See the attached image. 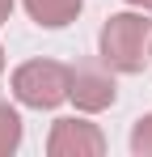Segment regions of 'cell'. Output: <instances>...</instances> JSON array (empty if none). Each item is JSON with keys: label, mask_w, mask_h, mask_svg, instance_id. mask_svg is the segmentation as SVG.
I'll list each match as a JSON object with an SVG mask.
<instances>
[{"label": "cell", "mask_w": 152, "mask_h": 157, "mask_svg": "<svg viewBox=\"0 0 152 157\" xmlns=\"http://www.w3.org/2000/svg\"><path fill=\"white\" fill-rule=\"evenodd\" d=\"M68 98H72L80 110H106V106H114V98H118V85H114V77H110L106 68L80 64V68H72Z\"/></svg>", "instance_id": "4"}, {"label": "cell", "mask_w": 152, "mask_h": 157, "mask_svg": "<svg viewBox=\"0 0 152 157\" xmlns=\"http://www.w3.org/2000/svg\"><path fill=\"white\" fill-rule=\"evenodd\" d=\"M80 4H85V0H25V13H30L38 26L59 30V26H68V21H76Z\"/></svg>", "instance_id": "5"}, {"label": "cell", "mask_w": 152, "mask_h": 157, "mask_svg": "<svg viewBox=\"0 0 152 157\" xmlns=\"http://www.w3.org/2000/svg\"><path fill=\"white\" fill-rule=\"evenodd\" d=\"M0 72H4V47H0Z\"/></svg>", "instance_id": "10"}, {"label": "cell", "mask_w": 152, "mask_h": 157, "mask_svg": "<svg viewBox=\"0 0 152 157\" xmlns=\"http://www.w3.org/2000/svg\"><path fill=\"white\" fill-rule=\"evenodd\" d=\"M127 4H135V9H148V13H152V0H127Z\"/></svg>", "instance_id": "9"}, {"label": "cell", "mask_w": 152, "mask_h": 157, "mask_svg": "<svg viewBox=\"0 0 152 157\" xmlns=\"http://www.w3.org/2000/svg\"><path fill=\"white\" fill-rule=\"evenodd\" d=\"M148 43H152V21H144L139 13H114L106 26H101V64L110 72H144V59H148Z\"/></svg>", "instance_id": "1"}, {"label": "cell", "mask_w": 152, "mask_h": 157, "mask_svg": "<svg viewBox=\"0 0 152 157\" xmlns=\"http://www.w3.org/2000/svg\"><path fill=\"white\" fill-rule=\"evenodd\" d=\"M68 85H72V68H63L59 59H30L13 72V98L34 110H55L68 98Z\"/></svg>", "instance_id": "2"}, {"label": "cell", "mask_w": 152, "mask_h": 157, "mask_svg": "<svg viewBox=\"0 0 152 157\" xmlns=\"http://www.w3.org/2000/svg\"><path fill=\"white\" fill-rule=\"evenodd\" d=\"M47 153L51 157H101L106 136L97 132V123H85V119H55V128L47 136Z\"/></svg>", "instance_id": "3"}, {"label": "cell", "mask_w": 152, "mask_h": 157, "mask_svg": "<svg viewBox=\"0 0 152 157\" xmlns=\"http://www.w3.org/2000/svg\"><path fill=\"white\" fill-rule=\"evenodd\" d=\"M17 144H21V119H17V110L0 98V157L17 153Z\"/></svg>", "instance_id": "6"}, {"label": "cell", "mask_w": 152, "mask_h": 157, "mask_svg": "<svg viewBox=\"0 0 152 157\" xmlns=\"http://www.w3.org/2000/svg\"><path fill=\"white\" fill-rule=\"evenodd\" d=\"M148 55H152V43H148Z\"/></svg>", "instance_id": "11"}, {"label": "cell", "mask_w": 152, "mask_h": 157, "mask_svg": "<svg viewBox=\"0 0 152 157\" xmlns=\"http://www.w3.org/2000/svg\"><path fill=\"white\" fill-rule=\"evenodd\" d=\"M131 153L135 157H152V115H144L131 128Z\"/></svg>", "instance_id": "7"}, {"label": "cell", "mask_w": 152, "mask_h": 157, "mask_svg": "<svg viewBox=\"0 0 152 157\" xmlns=\"http://www.w3.org/2000/svg\"><path fill=\"white\" fill-rule=\"evenodd\" d=\"M9 13H13V0H0V26L9 21Z\"/></svg>", "instance_id": "8"}]
</instances>
